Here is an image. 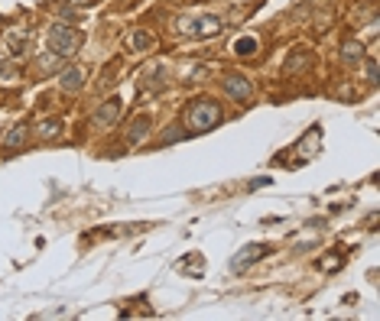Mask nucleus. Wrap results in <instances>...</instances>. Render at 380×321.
Here are the masks:
<instances>
[{"mask_svg":"<svg viewBox=\"0 0 380 321\" xmlns=\"http://www.w3.org/2000/svg\"><path fill=\"white\" fill-rule=\"evenodd\" d=\"M59 17H62V20H75V17H78V7H72V3H65L62 10H59Z\"/></svg>","mask_w":380,"mask_h":321,"instance_id":"412c9836","label":"nucleus"},{"mask_svg":"<svg viewBox=\"0 0 380 321\" xmlns=\"http://www.w3.org/2000/svg\"><path fill=\"white\" fill-rule=\"evenodd\" d=\"M224 91H228L231 101H241V104H247L253 97V85L244 75H237V72H228V75H224Z\"/></svg>","mask_w":380,"mask_h":321,"instance_id":"423d86ee","label":"nucleus"},{"mask_svg":"<svg viewBox=\"0 0 380 321\" xmlns=\"http://www.w3.org/2000/svg\"><path fill=\"white\" fill-rule=\"evenodd\" d=\"M221 124V107L215 104L211 97H195L186 110V127L189 133H205V130H215Z\"/></svg>","mask_w":380,"mask_h":321,"instance_id":"f257e3e1","label":"nucleus"},{"mask_svg":"<svg viewBox=\"0 0 380 321\" xmlns=\"http://www.w3.org/2000/svg\"><path fill=\"white\" fill-rule=\"evenodd\" d=\"M120 110H124V101H120V97H107L105 104L95 110V117H91V127H95V130L114 127V120L120 117Z\"/></svg>","mask_w":380,"mask_h":321,"instance_id":"39448f33","label":"nucleus"},{"mask_svg":"<svg viewBox=\"0 0 380 321\" xmlns=\"http://www.w3.org/2000/svg\"><path fill=\"white\" fill-rule=\"evenodd\" d=\"M7 43H10V55H23V52H26V43H30V32H26V30H23V32L13 30Z\"/></svg>","mask_w":380,"mask_h":321,"instance_id":"4468645a","label":"nucleus"},{"mask_svg":"<svg viewBox=\"0 0 380 321\" xmlns=\"http://www.w3.org/2000/svg\"><path fill=\"white\" fill-rule=\"evenodd\" d=\"M150 127H153V120H150V114H137V117L130 120V127H127V143H130V146H137V143H143V139L150 137Z\"/></svg>","mask_w":380,"mask_h":321,"instance_id":"6e6552de","label":"nucleus"},{"mask_svg":"<svg viewBox=\"0 0 380 321\" xmlns=\"http://www.w3.org/2000/svg\"><path fill=\"white\" fill-rule=\"evenodd\" d=\"M361 59H364V46H361V39H354V36L345 39V43H341V62H345V65H358Z\"/></svg>","mask_w":380,"mask_h":321,"instance_id":"1a4fd4ad","label":"nucleus"},{"mask_svg":"<svg viewBox=\"0 0 380 321\" xmlns=\"http://www.w3.org/2000/svg\"><path fill=\"white\" fill-rule=\"evenodd\" d=\"M7 75H13V65L10 62H0V78H7Z\"/></svg>","mask_w":380,"mask_h":321,"instance_id":"4be33fe9","label":"nucleus"},{"mask_svg":"<svg viewBox=\"0 0 380 321\" xmlns=\"http://www.w3.org/2000/svg\"><path fill=\"white\" fill-rule=\"evenodd\" d=\"M309 65V52L302 49V46H296V52L286 59V65H283V72L286 75H293V72H299V68H306Z\"/></svg>","mask_w":380,"mask_h":321,"instance_id":"ddd939ff","label":"nucleus"},{"mask_svg":"<svg viewBox=\"0 0 380 321\" xmlns=\"http://www.w3.org/2000/svg\"><path fill=\"white\" fill-rule=\"evenodd\" d=\"M264 185H270V179H257V182H251V192L253 188H264Z\"/></svg>","mask_w":380,"mask_h":321,"instance_id":"5701e85b","label":"nucleus"},{"mask_svg":"<svg viewBox=\"0 0 380 321\" xmlns=\"http://www.w3.org/2000/svg\"><path fill=\"white\" fill-rule=\"evenodd\" d=\"M266 253H270V244H247V246H241V250L234 253L228 266H231V273H244V269L253 266L257 260H264Z\"/></svg>","mask_w":380,"mask_h":321,"instance_id":"20e7f679","label":"nucleus"},{"mask_svg":"<svg viewBox=\"0 0 380 321\" xmlns=\"http://www.w3.org/2000/svg\"><path fill=\"white\" fill-rule=\"evenodd\" d=\"M189 257L192 260H189V263H182L179 269H182V273H189V276H201V273H205V260H201L199 253H189Z\"/></svg>","mask_w":380,"mask_h":321,"instance_id":"6ab92c4d","label":"nucleus"},{"mask_svg":"<svg viewBox=\"0 0 380 321\" xmlns=\"http://www.w3.org/2000/svg\"><path fill=\"white\" fill-rule=\"evenodd\" d=\"M364 68H368V81L377 88V81H380V75H377V59H374V55H368V59H364Z\"/></svg>","mask_w":380,"mask_h":321,"instance_id":"aec40b11","label":"nucleus"},{"mask_svg":"<svg viewBox=\"0 0 380 321\" xmlns=\"http://www.w3.org/2000/svg\"><path fill=\"white\" fill-rule=\"evenodd\" d=\"M224 30L221 17H215V13H199V17H179L176 20V32L179 36H199V39H211V36H218Z\"/></svg>","mask_w":380,"mask_h":321,"instance_id":"7ed1b4c3","label":"nucleus"},{"mask_svg":"<svg viewBox=\"0 0 380 321\" xmlns=\"http://www.w3.org/2000/svg\"><path fill=\"white\" fill-rule=\"evenodd\" d=\"M117 68H120V59H114V62L105 68V78L98 81V91H107V88L114 85V81H117Z\"/></svg>","mask_w":380,"mask_h":321,"instance_id":"f3484780","label":"nucleus"},{"mask_svg":"<svg viewBox=\"0 0 380 321\" xmlns=\"http://www.w3.org/2000/svg\"><path fill=\"white\" fill-rule=\"evenodd\" d=\"M82 85H84V68L82 65H65L62 72H59V88H62V91L75 95V91H82Z\"/></svg>","mask_w":380,"mask_h":321,"instance_id":"0eeeda50","label":"nucleus"},{"mask_svg":"<svg viewBox=\"0 0 380 321\" xmlns=\"http://www.w3.org/2000/svg\"><path fill=\"white\" fill-rule=\"evenodd\" d=\"M234 52L241 55V59H247V55H253V52H257V39H253V36H241V39L234 43Z\"/></svg>","mask_w":380,"mask_h":321,"instance_id":"dca6fc26","label":"nucleus"},{"mask_svg":"<svg viewBox=\"0 0 380 321\" xmlns=\"http://www.w3.org/2000/svg\"><path fill=\"white\" fill-rule=\"evenodd\" d=\"M26 137H30V127H26V124H13V127L3 133V146H7V150H20L23 143H26Z\"/></svg>","mask_w":380,"mask_h":321,"instance_id":"9d476101","label":"nucleus"},{"mask_svg":"<svg viewBox=\"0 0 380 321\" xmlns=\"http://www.w3.org/2000/svg\"><path fill=\"white\" fill-rule=\"evenodd\" d=\"M36 137H39V139H59V137H62V120L42 117L39 124H36Z\"/></svg>","mask_w":380,"mask_h":321,"instance_id":"9b49d317","label":"nucleus"},{"mask_svg":"<svg viewBox=\"0 0 380 321\" xmlns=\"http://www.w3.org/2000/svg\"><path fill=\"white\" fill-rule=\"evenodd\" d=\"M46 39H49V52L62 55V59L75 55L78 49H82V43H84L82 30H75V26H69V23H53L49 32H46Z\"/></svg>","mask_w":380,"mask_h":321,"instance_id":"f03ea898","label":"nucleus"},{"mask_svg":"<svg viewBox=\"0 0 380 321\" xmlns=\"http://www.w3.org/2000/svg\"><path fill=\"white\" fill-rule=\"evenodd\" d=\"M36 65H39V72H53V68H62V55L42 52L39 59H36Z\"/></svg>","mask_w":380,"mask_h":321,"instance_id":"2eb2a0df","label":"nucleus"},{"mask_svg":"<svg viewBox=\"0 0 380 321\" xmlns=\"http://www.w3.org/2000/svg\"><path fill=\"white\" fill-rule=\"evenodd\" d=\"M65 3H72V7H88L91 0H65Z\"/></svg>","mask_w":380,"mask_h":321,"instance_id":"b1692460","label":"nucleus"},{"mask_svg":"<svg viewBox=\"0 0 380 321\" xmlns=\"http://www.w3.org/2000/svg\"><path fill=\"white\" fill-rule=\"evenodd\" d=\"M189 137V130H179V127H169L159 133V146H166V143H179V139Z\"/></svg>","mask_w":380,"mask_h":321,"instance_id":"a211bd4d","label":"nucleus"},{"mask_svg":"<svg viewBox=\"0 0 380 321\" xmlns=\"http://www.w3.org/2000/svg\"><path fill=\"white\" fill-rule=\"evenodd\" d=\"M127 43H130L134 52H147V49H153V32H150V30H134Z\"/></svg>","mask_w":380,"mask_h":321,"instance_id":"f8f14e48","label":"nucleus"}]
</instances>
